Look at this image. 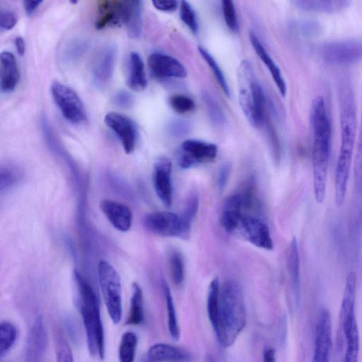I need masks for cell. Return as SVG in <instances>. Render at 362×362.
I'll list each match as a JSON object with an SVG mask.
<instances>
[{
  "instance_id": "cell-1",
  "label": "cell",
  "mask_w": 362,
  "mask_h": 362,
  "mask_svg": "<svg viewBox=\"0 0 362 362\" xmlns=\"http://www.w3.org/2000/svg\"><path fill=\"white\" fill-rule=\"evenodd\" d=\"M340 148L334 176V201L338 207L343 205L349 180L357 136L355 95L350 78L342 76L338 85Z\"/></svg>"
},
{
  "instance_id": "cell-2",
  "label": "cell",
  "mask_w": 362,
  "mask_h": 362,
  "mask_svg": "<svg viewBox=\"0 0 362 362\" xmlns=\"http://www.w3.org/2000/svg\"><path fill=\"white\" fill-rule=\"evenodd\" d=\"M310 122L313 134L312 165L314 196L322 203L326 196L327 170L332 149V122L323 96L312 101Z\"/></svg>"
},
{
  "instance_id": "cell-3",
  "label": "cell",
  "mask_w": 362,
  "mask_h": 362,
  "mask_svg": "<svg viewBox=\"0 0 362 362\" xmlns=\"http://www.w3.org/2000/svg\"><path fill=\"white\" fill-rule=\"evenodd\" d=\"M73 278L88 351L93 356L103 359L105 356V342L99 298L93 286L79 272L74 270Z\"/></svg>"
},
{
  "instance_id": "cell-4",
  "label": "cell",
  "mask_w": 362,
  "mask_h": 362,
  "mask_svg": "<svg viewBox=\"0 0 362 362\" xmlns=\"http://www.w3.org/2000/svg\"><path fill=\"white\" fill-rule=\"evenodd\" d=\"M245 323V310L239 288L233 282L226 281L220 291L218 325L214 330L221 345L230 346Z\"/></svg>"
},
{
  "instance_id": "cell-5",
  "label": "cell",
  "mask_w": 362,
  "mask_h": 362,
  "mask_svg": "<svg viewBox=\"0 0 362 362\" xmlns=\"http://www.w3.org/2000/svg\"><path fill=\"white\" fill-rule=\"evenodd\" d=\"M238 81L241 109L250 124L258 128L264 119L266 98L250 63L247 60L240 64Z\"/></svg>"
},
{
  "instance_id": "cell-6",
  "label": "cell",
  "mask_w": 362,
  "mask_h": 362,
  "mask_svg": "<svg viewBox=\"0 0 362 362\" xmlns=\"http://www.w3.org/2000/svg\"><path fill=\"white\" fill-rule=\"evenodd\" d=\"M99 284L109 316L115 324L122 315V284L115 267L105 260H100L98 267Z\"/></svg>"
},
{
  "instance_id": "cell-7",
  "label": "cell",
  "mask_w": 362,
  "mask_h": 362,
  "mask_svg": "<svg viewBox=\"0 0 362 362\" xmlns=\"http://www.w3.org/2000/svg\"><path fill=\"white\" fill-rule=\"evenodd\" d=\"M317 54L325 63L337 66L351 65L362 61V39L349 38L322 42Z\"/></svg>"
},
{
  "instance_id": "cell-8",
  "label": "cell",
  "mask_w": 362,
  "mask_h": 362,
  "mask_svg": "<svg viewBox=\"0 0 362 362\" xmlns=\"http://www.w3.org/2000/svg\"><path fill=\"white\" fill-rule=\"evenodd\" d=\"M190 223L180 215L170 211H154L146 214L144 218L145 228L156 235L188 239Z\"/></svg>"
},
{
  "instance_id": "cell-9",
  "label": "cell",
  "mask_w": 362,
  "mask_h": 362,
  "mask_svg": "<svg viewBox=\"0 0 362 362\" xmlns=\"http://www.w3.org/2000/svg\"><path fill=\"white\" fill-rule=\"evenodd\" d=\"M51 93L56 105L66 120L74 124H81L86 119L83 104L72 88L55 81L52 84Z\"/></svg>"
},
{
  "instance_id": "cell-10",
  "label": "cell",
  "mask_w": 362,
  "mask_h": 362,
  "mask_svg": "<svg viewBox=\"0 0 362 362\" xmlns=\"http://www.w3.org/2000/svg\"><path fill=\"white\" fill-rule=\"evenodd\" d=\"M217 146L197 139L182 142L177 154V163L184 169L214 160L217 155Z\"/></svg>"
},
{
  "instance_id": "cell-11",
  "label": "cell",
  "mask_w": 362,
  "mask_h": 362,
  "mask_svg": "<svg viewBox=\"0 0 362 362\" xmlns=\"http://www.w3.org/2000/svg\"><path fill=\"white\" fill-rule=\"evenodd\" d=\"M332 347V320L329 310L322 308L318 313L311 362H330Z\"/></svg>"
},
{
  "instance_id": "cell-12",
  "label": "cell",
  "mask_w": 362,
  "mask_h": 362,
  "mask_svg": "<svg viewBox=\"0 0 362 362\" xmlns=\"http://www.w3.org/2000/svg\"><path fill=\"white\" fill-rule=\"evenodd\" d=\"M130 0H100L98 3L95 28L102 30L125 24Z\"/></svg>"
},
{
  "instance_id": "cell-13",
  "label": "cell",
  "mask_w": 362,
  "mask_h": 362,
  "mask_svg": "<svg viewBox=\"0 0 362 362\" xmlns=\"http://www.w3.org/2000/svg\"><path fill=\"white\" fill-rule=\"evenodd\" d=\"M117 52V47L113 44H108L96 54L91 69L92 81L95 86L103 88L111 79Z\"/></svg>"
},
{
  "instance_id": "cell-14",
  "label": "cell",
  "mask_w": 362,
  "mask_h": 362,
  "mask_svg": "<svg viewBox=\"0 0 362 362\" xmlns=\"http://www.w3.org/2000/svg\"><path fill=\"white\" fill-rule=\"evenodd\" d=\"M47 341L44 320L39 315L33 321L28 334L24 362H44Z\"/></svg>"
},
{
  "instance_id": "cell-15",
  "label": "cell",
  "mask_w": 362,
  "mask_h": 362,
  "mask_svg": "<svg viewBox=\"0 0 362 362\" xmlns=\"http://www.w3.org/2000/svg\"><path fill=\"white\" fill-rule=\"evenodd\" d=\"M237 231L256 247L267 250L273 249L270 230L268 226L257 218L243 216Z\"/></svg>"
},
{
  "instance_id": "cell-16",
  "label": "cell",
  "mask_w": 362,
  "mask_h": 362,
  "mask_svg": "<svg viewBox=\"0 0 362 362\" xmlns=\"http://www.w3.org/2000/svg\"><path fill=\"white\" fill-rule=\"evenodd\" d=\"M104 121L119 139L126 153H132L136 142V129L132 120L123 115L111 112L105 115Z\"/></svg>"
},
{
  "instance_id": "cell-17",
  "label": "cell",
  "mask_w": 362,
  "mask_h": 362,
  "mask_svg": "<svg viewBox=\"0 0 362 362\" xmlns=\"http://www.w3.org/2000/svg\"><path fill=\"white\" fill-rule=\"evenodd\" d=\"M172 164L166 158H159L154 164L153 171V184L155 192L167 207H170L173 200L171 182Z\"/></svg>"
},
{
  "instance_id": "cell-18",
  "label": "cell",
  "mask_w": 362,
  "mask_h": 362,
  "mask_svg": "<svg viewBox=\"0 0 362 362\" xmlns=\"http://www.w3.org/2000/svg\"><path fill=\"white\" fill-rule=\"evenodd\" d=\"M148 64L153 75L158 78H179L187 76L184 65L177 59L162 53H153L148 59Z\"/></svg>"
},
{
  "instance_id": "cell-19",
  "label": "cell",
  "mask_w": 362,
  "mask_h": 362,
  "mask_svg": "<svg viewBox=\"0 0 362 362\" xmlns=\"http://www.w3.org/2000/svg\"><path fill=\"white\" fill-rule=\"evenodd\" d=\"M100 209L117 230L126 232L131 228L133 215L128 206L116 201L104 199L100 203Z\"/></svg>"
},
{
  "instance_id": "cell-20",
  "label": "cell",
  "mask_w": 362,
  "mask_h": 362,
  "mask_svg": "<svg viewBox=\"0 0 362 362\" xmlns=\"http://www.w3.org/2000/svg\"><path fill=\"white\" fill-rule=\"evenodd\" d=\"M147 358L157 362H191L194 356L185 349L168 344L158 343L148 349Z\"/></svg>"
},
{
  "instance_id": "cell-21",
  "label": "cell",
  "mask_w": 362,
  "mask_h": 362,
  "mask_svg": "<svg viewBox=\"0 0 362 362\" xmlns=\"http://www.w3.org/2000/svg\"><path fill=\"white\" fill-rule=\"evenodd\" d=\"M243 206L240 193L231 194L226 199L220 218L221 224L225 230L228 233L238 230L243 217L242 214Z\"/></svg>"
},
{
  "instance_id": "cell-22",
  "label": "cell",
  "mask_w": 362,
  "mask_h": 362,
  "mask_svg": "<svg viewBox=\"0 0 362 362\" xmlns=\"http://www.w3.org/2000/svg\"><path fill=\"white\" fill-rule=\"evenodd\" d=\"M1 89L4 93L13 91L16 87L19 72L14 55L7 51L0 55Z\"/></svg>"
},
{
  "instance_id": "cell-23",
  "label": "cell",
  "mask_w": 362,
  "mask_h": 362,
  "mask_svg": "<svg viewBox=\"0 0 362 362\" xmlns=\"http://www.w3.org/2000/svg\"><path fill=\"white\" fill-rule=\"evenodd\" d=\"M249 35L250 42L256 54L269 71L279 93L282 96H284L286 93V84L279 68L267 53L257 37L252 32L250 33Z\"/></svg>"
},
{
  "instance_id": "cell-24",
  "label": "cell",
  "mask_w": 362,
  "mask_h": 362,
  "mask_svg": "<svg viewBox=\"0 0 362 362\" xmlns=\"http://www.w3.org/2000/svg\"><path fill=\"white\" fill-rule=\"evenodd\" d=\"M288 272L291 281L294 301L298 305L300 298V258L298 243L293 238L290 243L287 256Z\"/></svg>"
},
{
  "instance_id": "cell-25",
  "label": "cell",
  "mask_w": 362,
  "mask_h": 362,
  "mask_svg": "<svg viewBox=\"0 0 362 362\" xmlns=\"http://www.w3.org/2000/svg\"><path fill=\"white\" fill-rule=\"evenodd\" d=\"M293 5L298 8L322 13H335L346 9L351 4L346 0L294 1Z\"/></svg>"
},
{
  "instance_id": "cell-26",
  "label": "cell",
  "mask_w": 362,
  "mask_h": 362,
  "mask_svg": "<svg viewBox=\"0 0 362 362\" xmlns=\"http://www.w3.org/2000/svg\"><path fill=\"white\" fill-rule=\"evenodd\" d=\"M128 86L136 91L143 90L147 85L144 65L140 55L132 52L129 57Z\"/></svg>"
},
{
  "instance_id": "cell-27",
  "label": "cell",
  "mask_w": 362,
  "mask_h": 362,
  "mask_svg": "<svg viewBox=\"0 0 362 362\" xmlns=\"http://www.w3.org/2000/svg\"><path fill=\"white\" fill-rule=\"evenodd\" d=\"M144 320L143 293L137 283H134L132 286V296L130 306L127 319V324L138 325Z\"/></svg>"
},
{
  "instance_id": "cell-28",
  "label": "cell",
  "mask_w": 362,
  "mask_h": 362,
  "mask_svg": "<svg viewBox=\"0 0 362 362\" xmlns=\"http://www.w3.org/2000/svg\"><path fill=\"white\" fill-rule=\"evenodd\" d=\"M220 291L218 279L215 278L209 286L206 305L209 319L214 330L218 325Z\"/></svg>"
},
{
  "instance_id": "cell-29",
  "label": "cell",
  "mask_w": 362,
  "mask_h": 362,
  "mask_svg": "<svg viewBox=\"0 0 362 362\" xmlns=\"http://www.w3.org/2000/svg\"><path fill=\"white\" fill-rule=\"evenodd\" d=\"M354 180L355 191L362 204V108L356 138V150L354 165Z\"/></svg>"
},
{
  "instance_id": "cell-30",
  "label": "cell",
  "mask_w": 362,
  "mask_h": 362,
  "mask_svg": "<svg viewBox=\"0 0 362 362\" xmlns=\"http://www.w3.org/2000/svg\"><path fill=\"white\" fill-rule=\"evenodd\" d=\"M138 337L136 334L127 331L122 335L118 348V358L119 362H134Z\"/></svg>"
},
{
  "instance_id": "cell-31",
  "label": "cell",
  "mask_w": 362,
  "mask_h": 362,
  "mask_svg": "<svg viewBox=\"0 0 362 362\" xmlns=\"http://www.w3.org/2000/svg\"><path fill=\"white\" fill-rule=\"evenodd\" d=\"M162 288L165 297L166 309L168 313V326L171 337L175 340L180 338V328L177 322L175 308L172 293L165 281L162 282Z\"/></svg>"
},
{
  "instance_id": "cell-32",
  "label": "cell",
  "mask_w": 362,
  "mask_h": 362,
  "mask_svg": "<svg viewBox=\"0 0 362 362\" xmlns=\"http://www.w3.org/2000/svg\"><path fill=\"white\" fill-rule=\"evenodd\" d=\"M142 1L132 0V6L125 27L129 36L137 38L141 33L142 27Z\"/></svg>"
},
{
  "instance_id": "cell-33",
  "label": "cell",
  "mask_w": 362,
  "mask_h": 362,
  "mask_svg": "<svg viewBox=\"0 0 362 362\" xmlns=\"http://www.w3.org/2000/svg\"><path fill=\"white\" fill-rule=\"evenodd\" d=\"M18 331L14 325L4 321L0 325V356L4 357L15 344Z\"/></svg>"
},
{
  "instance_id": "cell-34",
  "label": "cell",
  "mask_w": 362,
  "mask_h": 362,
  "mask_svg": "<svg viewBox=\"0 0 362 362\" xmlns=\"http://www.w3.org/2000/svg\"><path fill=\"white\" fill-rule=\"evenodd\" d=\"M198 50L202 57H203V59L209 66L210 69L213 71L214 74L223 91L225 93L226 95L229 96L230 89L228 88V85L216 61L204 47L199 46L198 47Z\"/></svg>"
},
{
  "instance_id": "cell-35",
  "label": "cell",
  "mask_w": 362,
  "mask_h": 362,
  "mask_svg": "<svg viewBox=\"0 0 362 362\" xmlns=\"http://www.w3.org/2000/svg\"><path fill=\"white\" fill-rule=\"evenodd\" d=\"M169 268L173 281L176 285L182 283L185 276L183 259L180 252L173 251L169 257Z\"/></svg>"
},
{
  "instance_id": "cell-36",
  "label": "cell",
  "mask_w": 362,
  "mask_h": 362,
  "mask_svg": "<svg viewBox=\"0 0 362 362\" xmlns=\"http://www.w3.org/2000/svg\"><path fill=\"white\" fill-rule=\"evenodd\" d=\"M222 11L226 23L233 32H238L239 25L235 7L232 1L223 0L221 1Z\"/></svg>"
},
{
  "instance_id": "cell-37",
  "label": "cell",
  "mask_w": 362,
  "mask_h": 362,
  "mask_svg": "<svg viewBox=\"0 0 362 362\" xmlns=\"http://www.w3.org/2000/svg\"><path fill=\"white\" fill-rule=\"evenodd\" d=\"M171 107L177 113L185 114L194 108V103L190 98L181 94L172 95L169 99Z\"/></svg>"
},
{
  "instance_id": "cell-38",
  "label": "cell",
  "mask_w": 362,
  "mask_h": 362,
  "mask_svg": "<svg viewBox=\"0 0 362 362\" xmlns=\"http://www.w3.org/2000/svg\"><path fill=\"white\" fill-rule=\"evenodd\" d=\"M203 98L213 122L217 124H223L225 122V117L217 101L206 93L203 95Z\"/></svg>"
},
{
  "instance_id": "cell-39",
  "label": "cell",
  "mask_w": 362,
  "mask_h": 362,
  "mask_svg": "<svg viewBox=\"0 0 362 362\" xmlns=\"http://www.w3.org/2000/svg\"><path fill=\"white\" fill-rule=\"evenodd\" d=\"M180 16L182 21L194 33H197L198 25L194 10L190 4L186 1H182L180 3Z\"/></svg>"
},
{
  "instance_id": "cell-40",
  "label": "cell",
  "mask_w": 362,
  "mask_h": 362,
  "mask_svg": "<svg viewBox=\"0 0 362 362\" xmlns=\"http://www.w3.org/2000/svg\"><path fill=\"white\" fill-rule=\"evenodd\" d=\"M88 44L84 40H75L69 43L64 52L66 62H73L80 57L86 51Z\"/></svg>"
},
{
  "instance_id": "cell-41",
  "label": "cell",
  "mask_w": 362,
  "mask_h": 362,
  "mask_svg": "<svg viewBox=\"0 0 362 362\" xmlns=\"http://www.w3.org/2000/svg\"><path fill=\"white\" fill-rule=\"evenodd\" d=\"M20 177L18 169L12 166L2 167L1 169V189L7 188L16 183Z\"/></svg>"
},
{
  "instance_id": "cell-42",
  "label": "cell",
  "mask_w": 362,
  "mask_h": 362,
  "mask_svg": "<svg viewBox=\"0 0 362 362\" xmlns=\"http://www.w3.org/2000/svg\"><path fill=\"white\" fill-rule=\"evenodd\" d=\"M199 208V197L197 194H192L187 200L182 214V218L187 223H192Z\"/></svg>"
},
{
  "instance_id": "cell-43",
  "label": "cell",
  "mask_w": 362,
  "mask_h": 362,
  "mask_svg": "<svg viewBox=\"0 0 362 362\" xmlns=\"http://www.w3.org/2000/svg\"><path fill=\"white\" fill-rule=\"evenodd\" d=\"M56 362H74L71 349L62 337L58 339Z\"/></svg>"
},
{
  "instance_id": "cell-44",
  "label": "cell",
  "mask_w": 362,
  "mask_h": 362,
  "mask_svg": "<svg viewBox=\"0 0 362 362\" xmlns=\"http://www.w3.org/2000/svg\"><path fill=\"white\" fill-rule=\"evenodd\" d=\"M17 22L16 13L9 9H1L0 11V28L3 30L12 29Z\"/></svg>"
},
{
  "instance_id": "cell-45",
  "label": "cell",
  "mask_w": 362,
  "mask_h": 362,
  "mask_svg": "<svg viewBox=\"0 0 362 362\" xmlns=\"http://www.w3.org/2000/svg\"><path fill=\"white\" fill-rule=\"evenodd\" d=\"M359 344L358 341L346 342V352L342 362H358Z\"/></svg>"
},
{
  "instance_id": "cell-46",
  "label": "cell",
  "mask_w": 362,
  "mask_h": 362,
  "mask_svg": "<svg viewBox=\"0 0 362 362\" xmlns=\"http://www.w3.org/2000/svg\"><path fill=\"white\" fill-rule=\"evenodd\" d=\"M112 101L119 107L128 108L133 104V97L127 90H119L113 95Z\"/></svg>"
},
{
  "instance_id": "cell-47",
  "label": "cell",
  "mask_w": 362,
  "mask_h": 362,
  "mask_svg": "<svg viewBox=\"0 0 362 362\" xmlns=\"http://www.w3.org/2000/svg\"><path fill=\"white\" fill-rule=\"evenodd\" d=\"M154 7L159 11L171 12L176 10L178 3L177 1H153Z\"/></svg>"
},
{
  "instance_id": "cell-48",
  "label": "cell",
  "mask_w": 362,
  "mask_h": 362,
  "mask_svg": "<svg viewBox=\"0 0 362 362\" xmlns=\"http://www.w3.org/2000/svg\"><path fill=\"white\" fill-rule=\"evenodd\" d=\"M230 168L229 165L226 164L221 168L218 179V187L219 190H223L228 181V176L230 174Z\"/></svg>"
},
{
  "instance_id": "cell-49",
  "label": "cell",
  "mask_w": 362,
  "mask_h": 362,
  "mask_svg": "<svg viewBox=\"0 0 362 362\" xmlns=\"http://www.w3.org/2000/svg\"><path fill=\"white\" fill-rule=\"evenodd\" d=\"M42 2V1H24L23 6L26 14L33 15Z\"/></svg>"
},
{
  "instance_id": "cell-50",
  "label": "cell",
  "mask_w": 362,
  "mask_h": 362,
  "mask_svg": "<svg viewBox=\"0 0 362 362\" xmlns=\"http://www.w3.org/2000/svg\"><path fill=\"white\" fill-rule=\"evenodd\" d=\"M14 44L18 53L20 55H23L25 50V43L21 37H17L14 40Z\"/></svg>"
},
{
  "instance_id": "cell-51",
  "label": "cell",
  "mask_w": 362,
  "mask_h": 362,
  "mask_svg": "<svg viewBox=\"0 0 362 362\" xmlns=\"http://www.w3.org/2000/svg\"><path fill=\"white\" fill-rule=\"evenodd\" d=\"M264 362H276V355L274 349L267 348L264 350L263 354Z\"/></svg>"
},
{
  "instance_id": "cell-52",
  "label": "cell",
  "mask_w": 362,
  "mask_h": 362,
  "mask_svg": "<svg viewBox=\"0 0 362 362\" xmlns=\"http://www.w3.org/2000/svg\"><path fill=\"white\" fill-rule=\"evenodd\" d=\"M185 124L180 122H176L171 127V130L173 132L175 133L177 135L185 133L187 131V127L185 125Z\"/></svg>"
},
{
  "instance_id": "cell-53",
  "label": "cell",
  "mask_w": 362,
  "mask_h": 362,
  "mask_svg": "<svg viewBox=\"0 0 362 362\" xmlns=\"http://www.w3.org/2000/svg\"><path fill=\"white\" fill-rule=\"evenodd\" d=\"M205 362H216L213 356L207 354L205 357Z\"/></svg>"
},
{
  "instance_id": "cell-54",
  "label": "cell",
  "mask_w": 362,
  "mask_h": 362,
  "mask_svg": "<svg viewBox=\"0 0 362 362\" xmlns=\"http://www.w3.org/2000/svg\"><path fill=\"white\" fill-rule=\"evenodd\" d=\"M141 362H157V361H150L148 360V358L146 360H144L142 361Z\"/></svg>"
}]
</instances>
